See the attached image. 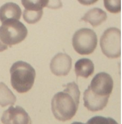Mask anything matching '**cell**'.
Wrapping results in <instances>:
<instances>
[{
	"instance_id": "8fae6325",
	"label": "cell",
	"mask_w": 122,
	"mask_h": 124,
	"mask_svg": "<svg viewBox=\"0 0 122 124\" xmlns=\"http://www.w3.org/2000/svg\"><path fill=\"white\" fill-rule=\"evenodd\" d=\"M107 17V16L105 11L100 8H95L85 13L81 20L88 22L94 27H96L105 22Z\"/></svg>"
},
{
	"instance_id": "52a82bcc",
	"label": "cell",
	"mask_w": 122,
	"mask_h": 124,
	"mask_svg": "<svg viewBox=\"0 0 122 124\" xmlns=\"http://www.w3.org/2000/svg\"><path fill=\"white\" fill-rule=\"evenodd\" d=\"M49 1H22L25 10L23 17L29 24H34L39 21L43 15V8L47 7Z\"/></svg>"
},
{
	"instance_id": "5bb4252c",
	"label": "cell",
	"mask_w": 122,
	"mask_h": 124,
	"mask_svg": "<svg viewBox=\"0 0 122 124\" xmlns=\"http://www.w3.org/2000/svg\"><path fill=\"white\" fill-rule=\"evenodd\" d=\"M87 124H118L116 121L111 117L95 116L88 120Z\"/></svg>"
},
{
	"instance_id": "9c48e42d",
	"label": "cell",
	"mask_w": 122,
	"mask_h": 124,
	"mask_svg": "<svg viewBox=\"0 0 122 124\" xmlns=\"http://www.w3.org/2000/svg\"><path fill=\"white\" fill-rule=\"evenodd\" d=\"M72 67V59L65 53H58L50 62V68L52 73L57 76H67Z\"/></svg>"
},
{
	"instance_id": "ba28073f",
	"label": "cell",
	"mask_w": 122,
	"mask_h": 124,
	"mask_svg": "<svg viewBox=\"0 0 122 124\" xmlns=\"http://www.w3.org/2000/svg\"><path fill=\"white\" fill-rule=\"evenodd\" d=\"M3 124H32L30 117L22 107L11 106L4 111L1 117Z\"/></svg>"
},
{
	"instance_id": "e0dca14e",
	"label": "cell",
	"mask_w": 122,
	"mask_h": 124,
	"mask_svg": "<svg viewBox=\"0 0 122 124\" xmlns=\"http://www.w3.org/2000/svg\"><path fill=\"white\" fill-rule=\"evenodd\" d=\"M71 124H85L81 123V122H73V123H72Z\"/></svg>"
},
{
	"instance_id": "6da1fadb",
	"label": "cell",
	"mask_w": 122,
	"mask_h": 124,
	"mask_svg": "<svg viewBox=\"0 0 122 124\" xmlns=\"http://www.w3.org/2000/svg\"><path fill=\"white\" fill-rule=\"evenodd\" d=\"M113 85V80L108 73H97L84 93L85 107L93 112L102 110L108 104Z\"/></svg>"
},
{
	"instance_id": "277c9868",
	"label": "cell",
	"mask_w": 122,
	"mask_h": 124,
	"mask_svg": "<svg viewBox=\"0 0 122 124\" xmlns=\"http://www.w3.org/2000/svg\"><path fill=\"white\" fill-rule=\"evenodd\" d=\"M27 35V29L19 20H11L2 23L0 26V52L21 42Z\"/></svg>"
},
{
	"instance_id": "3957f363",
	"label": "cell",
	"mask_w": 122,
	"mask_h": 124,
	"mask_svg": "<svg viewBox=\"0 0 122 124\" xmlns=\"http://www.w3.org/2000/svg\"><path fill=\"white\" fill-rule=\"evenodd\" d=\"M12 86L19 93L28 92L33 87L35 71L29 63L19 61L13 64L10 70Z\"/></svg>"
},
{
	"instance_id": "2e32d148",
	"label": "cell",
	"mask_w": 122,
	"mask_h": 124,
	"mask_svg": "<svg viewBox=\"0 0 122 124\" xmlns=\"http://www.w3.org/2000/svg\"><path fill=\"white\" fill-rule=\"evenodd\" d=\"M62 7L61 1H49L47 7L51 8H58Z\"/></svg>"
},
{
	"instance_id": "8992f818",
	"label": "cell",
	"mask_w": 122,
	"mask_h": 124,
	"mask_svg": "<svg viewBox=\"0 0 122 124\" xmlns=\"http://www.w3.org/2000/svg\"><path fill=\"white\" fill-rule=\"evenodd\" d=\"M97 36L91 29L82 28L77 30L73 37V46L75 51L81 55L92 54L97 45Z\"/></svg>"
},
{
	"instance_id": "7a4b0ae2",
	"label": "cell",
	"mask_w": 122,
	"mask_h": 124,
	"mask_svg": "<svg viewBox=\"0 0 122 124\" xmlns=\"http://www.w3.org/2000/svg\"><path fill=\"white\" fill-rule=\"evenodd\" d=\"M66 88L56 93L51 100V109L55 117L61 122L70 120L76 115L79 104L80 91L75 82L63 85Z\"/></svg>"
},
{
	"instance_id": "4fadbf2b",
	"label": "cell",
	"mask_w": 122,
	"mask_h": 124,
	"mask_svg": "<svg viewBox=\"0 0 122 124\" xmlns=\"http://www.w3.org/2000/svg\"><path fill=\"white\" fill-rule=\"evenodd\" d=\"M16 98L12 91L4 82H0V106L2 107L13 105Z\"/></svg>"
},
{
	"instance_id": "30bf717a",
	"label": "cell",
	"mask_w": 122,
	"mask_h": 124,
	"mask_svg": "<svg viewBox=\"0 0 122 124\" xmlns=\"http://www.w3.org/2000/svg\"><path fill=\"white\" fill-rule=\"evenodd\" d=\"M22 11L19 6L13 2H8L0 8V21L2 23L8 20H19Z\"/></svg>"
},
{
	"instance_id": "9a60e30c",
	"label": "cell",
	"mask_w": 122,
	"mask_h": 124,
	"mask_svg": "<svg viewBox=\"0 0 122 124\" xmlns=\"http://www.w3.org/2000/svg\"><path fill=\"white\" fill-rule=\"evenodd\" d=\"M104 6L111 13H117L121 9V1H104Z\"/></svg>"
},
{
	"instance_id": "7c38bea8",
	"label": "cell",
	"mask_w": 122,
	"mask_h": 124,
	"mask_svg": "<svg viewBox=\"0 0 122 124\" xmlns=\"http://www.w3.org/2000/svg\"><path fill=\"white\" fill-rule=\"evenodd\" d=\"M75 71L77 78L81 77L87 78L94 72V64L89 59H80L75 64Z\"/></svg>"
},
{
	"instance_id": "5b68a950",
	"label": "cell",
	"mask_w": 122,
	"mask_h": 124,
	"mask_svg": "<svg viewBox=\"0 0 122 124\" xmlns=\"http://www.w3.org/2000/svg\"><path fill=\"white\" fill-rule=\"evenodd\" d=\"M100 46L104 54L114 59L121 55V32L119 29L109 28L104 32L100 38Z\"/></svg>"
}]
</instances>
